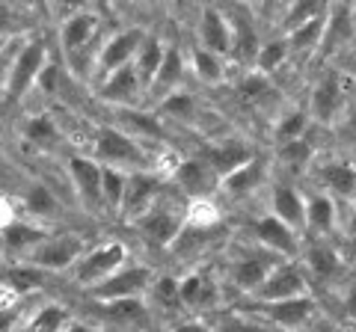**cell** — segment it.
I'll use <instances>...</instances> for the list:
<instances>
[{"instance_id":"9f6ffc18","label":"cell","mask_w":356,"mask_h":332,"mask_svg":"<svg viewBox=\"0 0 356 332\" xmlns=\"http://www.w3.org/2000/svg\"><path fill=\"white\" fill-rule=\"evenodd\" d=\"M348 238H350V247L356 249V211L350 217V223H348Z\"/></svg>"},{"instance_id":"ab89813d","label":"cell","mask_w":356,"mask_h":332,"mask_svg":"<svg viewBox=\"0 0 356 332\" xmlns=\"http://www.w3.org/2000/svg\"><path fill=\"white\" fill-rule=\"evenodd\" d=\"M306 128H309V113L306 110H285V113L276 119V125H273V137H276L280 146H285V142L303 140Z\"/></svg>"},{"instance_id":"ba28073f","label":"cell","mask_w":356,"mask_h":332,"mask_svg":"<svg viewBox=\"0 0 356 332\" xmlns=\"http://www.w3.org/2000/svg\"><path fill=\"white\" fill-rule=\"evenodd\" d=\"M312 181L336 202H356V163L350 158H324L312 169Z\"/></svg>"},{"instance_id":"b9f144b4","label":"cell","mask_w":356,"mask_h":332,"mask_svg":"<svg viewBox=\"0 0 356 332\" xmlns=\"http://www.w3.org/2000/svg\"><path fill=\"white\" fill-rule=\"evenodd\" d=\"M102 308H104V317L119 320V324H131V320L146 317V303H143V297H128V300L102 303Z\"/></svg>"},{"instance_id":"7bdbcfd3","label":"cell","mask_w":356,"mask_h":332,"mask_svg":"<svg viewBox=\"0 0 356 332\" xmlns=\"http://www.w3.org/2000/svg\"><path fill=\"white\" fill-rule=\"evenodd\" d=\"M270 90H273V83H270V77H264V74H259V72H247L241 77V83H238V98L241 101H247V104H252V101H261V98H267L270 95Z\"/></svg>"},{"instance_id":"d4e9b609","label":"cell","mask_w":356,"mask_h":332,"mask_svg":"<svg viewBox=\"0 0 356 332\" xmlns=\"http://www.w3.org/2000/svg\"><path fill=\"white\" fill-rule=\"evenodd\" d=\"M229 21H232V57H235L238 63H243V65L247 63L255 65L261 42H259V36H255L252 18L247 13H235V15H229Z\"/></svg>"},{"instance_id":"d590c367","label":"cell","mask_w":356,"mask_h":332,"mask_svg":"<svg viewBox=\"0 0 356 332\" xmlns=\"http://www.w3.org/2000/svg\"><path fill=\"white\" fill-rule=\"evenodd\" d=\"M324 21H327V13L306 21L294 30L285 33V42L291 51H312V48H321V39H324Z\"/></svg>"},{"instance_id":"ee69618b","label":"cell","mask_w":356,"mask_h":332,"mask_svg":"<svg viewBox=\"0 0 356 332\" xmlns=\"http://www.w3.org/2000/svg\"><path fill=\"white\" fill-rule=\"evenodd\" d=\"M122 119H125V125L134 131V134H143V137H161L163 128L154 113H143V110H122Z\"/></svg>"},{"instance_id":"7402d4cb","label":"cell","mask_w":356,"mask_h":332,"mask_svg":"<svg viewBox=\"0 0 356 332\" xmlns=\"http://www.w3.org/2000/svg\"><path fill=\"white\" fill-rule=\"evenodd\" d=\"M353 36H356V33H353V21H350V6H341V3L327 6L324 39H321V48H318L321 57L336 53L341 45H348Z\"/></svg>"},{"instance_id":"5bb4252c","label":"cell","mask_w":356,"mask_h":332,"mask_svg":"<svg viewBox=\"0 0 356 332\" xmlns=\"http://www.w3.org/2000/svg\"><path fill=\"white\" fill-rule=\"evenodd\" d=\"M65 166H69L72 187H74L77 199L83 202V208H89V211L104 208L102 205V172H104V166L95 158H83V154H72Z\"/></svg>"},{"instance_id":"2e32d148","label":"cell","mask_w":356,"mask_h":332,"mask_svg":"<svg viewBox=\"0 0 356 332\" xmlns=\"http://www.w3.org/2000/svg\"><path fill=\"white\" fill-rule=\"evenodd\" d=\"M199 48H205L217 57H229L232 53V21L229 15L217 6H202L199 9Z\"/></svg>"},{"instance_id":"f6af8a7d","label":"cell","mask_w":356,"mask_h":332,"mask_svg":"<svg viewBox=\"0 0 356 332\" xmlns=\"http://www.w3.org/2000/svg\"><path fill=\"white\" fill-rule=\"evenodd\" d=\"M217 208L214 202H211V196L208 199H193V202H187V226H193V229H208V226H214L217 223Z\"/></svg>"},{"instance_id":"44dd1931","label":"cell","mask_w":356,"mask_h":332,"mask_svg":"<svg viewBox=\"0 0 356 332\" xmlns=\"http://www.w3.org/2000/svg\"><path fill=\"white\" fill-rule=\"evenodd\" d=\"M336 226H339L336 199H330L321 190H312L306 196V231H312L315 238H330Z\"/></svg>"},{"instance_id":"db71d44e","label":"cell","mask_w":356,"mask_h":332,"mask_svg":"<svg viewBox=\"0 0 356 332\" xmlns=\"http://www.w3.org/2000/svg\"><path fill=\"white\" fill-rule=\"evenodd\" d=\"M9 223H15V211H13V205H9L6 199H0V231H3Z\"/></svg>"},{"instance_id":"ffe728a7","label":"cell","mask_w":356,"mask_h":332,"mask_svg":"<svg viewBox=\"0 0 356 332\" xmlns=\"http://www.w3.org/2000/svg\"><path fill=\"white\" fill-rule=\"evenodd\" d=\"M270 214L291 226L297 235L306 231V193H300L291 184H273L270 190Z\"/></svg>"},{"instance_id":"4316f807","label":"cell","mask_w":356,"mask_h":332,"mask_svg":"<svg viewBox=\"0 0 356 332\" xmlns=\"http://www.w3.org/2000/svg\"><path fill=\"white\" fill-rule=\"evenodd\" d=\"M72 324V315L69 308L60 306V303H42L39 308L21 320L18 332H63L65 326Z\"/></svg>"},{"instance_id":"681fc988","label":"cell","mask_w":356,"mask_h":332,"mask_svg":"<svg viewBox=\"0 0 356 332\" xmlns=\"http://www.w3.org/2000/svg\"><path fill=\"white\" fill-rule=\"evenodd\" d=\"M6 291V288H3ZM18 324V312L13 308V303H3L0 306V332H13Z\"/></svg>"},{"instance_id":"ac0fdd59","label":"cell","mask_w":356,"mask_h":332,"mask_svg":"<svg viewBox=\"0 0 356 332\" xmlns=\"http://www.w3.org/2000/svg\"><path fill=\"white\" fill-rule=\"evenodd\" d=\"M98 15L92 9H74L69 13L63 21H60V45L65 51V57H74V53H81L89 42L95 39L98 33Z\"/></svg>"},{"instance_id":"6da1fadb","label":"cell","mask_w":356,"mask_h":332,"mask_svg":"<svg viewBox=\"0 0 356 332\" xmlns=\"http://www.w3.org/2000/svg\"><path fill=\"white\" fill-rule=\"evenodd\" d=\"M184 226H187V202H172V199L163 196L134 223L137 235L152 249H166L184 231Z\"/></svg>"},{"instance_id":"f1b7e54d","label":"cell","mask_w":356,"mask_h":332,"mask_svg":"<svg viewBox=\"0 0 356 332\" xmlns=\"http://www.w3.org/2000/svg\"><path fill=\"white\" fill-rule=\"evenodd\" d=\"M261 181H264V160L252 158L247 166H241L238 172H232L229 179H222L217 187L229 199H243V196H250L252 190H259Z\"/></svg>"},{"instance_id":"1f68e13d","label":"cell","mask_w":356,"mask_h":332,"mask_svg":"<svg viewBox=\"0 0 356 332\" xmlns=\"http://www.w3.org/2000/svg\"><path fill=\"white\" fill-rule=\"evenodd\" d=\"M214 300V285L208 282L202 273H187L184 279H178V306L184 308H205Z\"/></svg>"},{"instance_id":"f907efd6","label":"cell","mask_w":356,"mask_h":332,"mask_svg":"<svg viewBox=\"0 0 356 332\" xmlns=\"http://www.w3.org/2000/svg\"><path fill=\"white\" fill-rule=\"evenodd\" d=\"M341 134L356 149V107H350L348 113H344V119H341Z\"/></svg>"},{"instance_id":"7a4b0ae2","label":"cell","mask_w":356,"mask_h":332,"mask_svg":"<svg viewBox=\"0 0 356 332\" xmlns=\"http://www.w3.org/2000/svg\"><path fill=\"white\" fill-rule=\"evenodd\" d=\"M44 65H48V42H44L42 36L24 42L21 51H18V57H15V63H13V69H9L6 86H3V104L6 107L18 104L21 98L30 92V86L39 81Z\"/></svg>"},{"instance_id":"6f0895ef","label":"cell","mask_w":356,"mask_h":332,"mask_svg":"<svg viewBox=\"0 0 356 332\" xmlns=\"http://www.w3.org/2000/svg\"><path fill=\"white\" fill-rule=\"evenodd\" d=\"M350 21H353V33H356V3L350 6Z\"/></svg>"},{"instance_id":"836d02e7","label":"cell","mask_w":356,"mask_h":332,"mask_svg":"<svg viewBox=\"0 0 356 332\" xmlns=\"http://www.w3.org/2000/svg\"><path fill=\"white\" fill-rule=\"evenodd\" d=\"M306 267L315 276H321V279H330V276H336L341 270V256L327 240H315L306 249Z\"/></svg>"},{"instance_id":"bcb514c9","label":"cell","mask_w":356,"mask_h":332,"mask_svg":"<svg viewBox=\"0 0 356 332\" xmlns=\"http://www.w3.org/2000/svg\"><path fill=\"white\" fill-rule=\"evenodd\" d=\"M324 13H327V6H324V3H291V6H288V13H285L282 27H285V33H288V30H294V27H300V24H306V21L318 18V15H324Z\"/></svg>"},{"instance_id":"603a6c76","label":"cell","mask_w":356,"mask_h":332,"mask_svg":"<svg viewBox=\"0 0 356 332\" xmlns=\"http://www.w3.org/2000/svg\"><path fill=\"white\" fill-rule=\"evenodd\" d=\"M146 92L140 83L137 72H134V65H125V69H119L107 77V81H102V98L110 104H122V107H131L140 101V95Z\"/></svg>"},{"instance_id":"30bf717a","label":"cell","mask_w":356,"mask_h":332,"mask_svg":"<svg viewBox=\"0 0 356 332\" xmlns=\"http://www.w3.org/2000/svg\"><path fill=\"white\" fill-rule=\"evenodd\" d=\"M318 312L315 297H294V300H280V303H255V315L267 320L270 326H280L282 332H297L306 326Z\"/></svg>"},{"instance_id":"8d00e7d4","label":"cell","mask_w":356,"mask_h":332,"mask_svg":"<svg viewBox=\"0 0 356 332\" xmlns=\"http://www.w3.org/2000/svg\"><path fill=\"white\" fill-rule=\"evenodd\" d=\"M276 160H280L288 172H306L315 163V149L309 146V140H294L276 149Z\"/></svg>"},{"instance_id":"cb8c5ba5","label":"cell","mask_w":356,"mask_h":332,"mask_svg":"<svg viewBox=\"0 0 356 332\" xmlns=\"http://www.w3.org/2000/svg\"><path fill=\"white\" fill-rule=\"evenodd\" d=\"M48 240V231L39 229L36 223H24V219H15L9 223L3 231H0V243L9 256H18V258H27L39 243Z\"/></svg>"},{"instance_id":"4dcf8cb0","label":"cell","mask_w":356,"mask_h":332,"mask_svg":"<svg viewBox=\"0 0 356 332\" xmlns=\"http://www.w3.org/2000/svg\"><path fill=\"white\" fill-rule=\"evenodd\" d=\"M24 140L30 142V146H36V149H42V151H51V149H57L60 146V140H63V134H60V128H57V122H54L48 113H36V116H30L27 122H24Z\"/></svg>"},{"instance_id":"f5cc1de1","label":"cell","mask_w":356,"mask_h":332,"mask_svg":"<svg viewBox=\"0 0 356 332\" xmlns=\"http://www.w3.org/2000/svg\"><path fill=\"white\" fill-rule=\"evenodd\" d=\"M344 315H348L350 324H356V285H350L348 294H344Z\"/></svg>"},{"instance_id":"4fadbf2b","label":"cell","mask_w":356,"mask_h":332,"mask_svg":"<svg viewBox=\"0 0 356 332\" xmlns=\"http://www.w3.org/2000/svg\"><path fill=\"white\" fill-rule=\"evenodd\" d=\"M344 110V90H341V77L339 72H324L315 81L309 92V119L321 122V125H332L336 116Z\"/></svg>"},{"instance_id":"52a82bcc","label":"cell","mask_w":356,"mask_h":332,"mask_svg":"<svg viewBox=\"0 0 356 332\" xmlns=\"http://www.w3.org/2000/svg\"><path fill=\"white\" fill-rule=\"evenodd\" d=\"M92 151H95V158L102 160V166H113V169H119V166H134V172H140L143 163H146V154L140 151L137 140L119 128L98 131L92 140Z\"/></svg>"},{"instance_id":"e575fe53","label":"cell","mask_w":356,"mask_h":332,"mask_svg":"<svg viewBox=\"0 0 356 332\" xmlns=\"http://www.w3.org/2000/svg\"><path fill=\"white\" fill-rule=\"evenodd\" d=\"M125 187H128V175L113 166H104L102 172V205L107 211H113L119 217L122 202H125Z\"/></svg>"},{"instance_id":"5b68a950","label":"cell","mask_w":356,"mask_h":332,"mask_svg":"<svg viewBox=\"0 0 356 332\" xmlns=\"http://www.w3.org/2000/svg\"><path fill=\"white\" fill-rule=\"evenodd\" d=\"M158 276L152 273V267L146 264H125L122 270H116L110 279H104L102 285L89 288V297L95 303H113V300H128V297H143L154 285Z\"/></svg>"},{"instance_id":"e0dca14e","label":"cell","mask_w":356,"mask_h":332,"mask_svg":"<svg viewBox=\"0 0 356 332\" xmlns=\"http://www.w3.org/2000/svg\"><path fill=\"white\" fill-rule=\"evenodd\" d=\"M276 267V261L270 252H243L241 258L232 261V267H229V279L235 288H241L243 294H255L259 288L264 285V279L273 273Z\"/></svg>"},{"instance_id":"11a10c76","label":"cell","mask_w":356,"mask_h":332,"mask_svg":"<svg viewBox=\"0 0 356 332\" xmlns=\"http://www.w3.org/2000/svg\"><path fill=\"white\" fill-rule=\"evenodd\" d=\"M63 332H95L92 326H89V324H81V320H72V324L69 326H65Z\"/></svg>"},{"instance_id":"7c38bea8","label":"cell","mask_w":356,"mask_h":332,"mask_svg":"<svg viewBox=\"0 0 356 332\" xmlns=\"http://www.w3.org/2000/svg\"><path fill=\"white\" fill-rule=\"evenodd\" d=\"M161 190H163V181L161 175L154 172H128V187H125V202H122V211L119 217L128 219V223H137V219L149 211V208L161 199Z\"/></svg>"},{"instance_id":"277c9868","label":"cell","mask_w":356,"mask_h":332,"mask_svg":"<svg viewBox=\"0 0 356 332\" xmlns=\"http://www.w3.org/2000/svg\"><path fill=\"white\" fill-rule=\"evenodd\" d=\"M128 264V247L119 240L102 243L95 249H86V256L74 264V282L83 285L86 291L95 285H102L104 279H110L116 270H122Z\"/></svg>"},{"instance_id":"f35d334b","label":"cell","mask_w":356,"mask_h":332,"mask_svg":"<svg viewBox=\"0 0 356 332\" xmlns=\"http://www.w3.org/2000/svg\"><path fill=\"white\" fill-rule=\"evenodd\" d=\"M191 65H193V74H196L205 86L222 83L226 65H222V57H217V53H211V51H205V48H196V51L191 53Z\"/></svg>"},{"instance_id":"816d5d0a","label":"cell","mask_w":356,"mask_h":332,"mask_svg":"<svg viewBox=\"0 0 356 332\" xmlns=\"http://www.w3.org/2000/svg\"><path fill=\"white\" fill-rule=\"evenodd\" d=\"M170 332H217V329L202 324V320H178Z\"/></svg>"},{"instance_id":"9c48e42d","label":"cell","mask_w":356,"mask_h":332,"mask_svg":"<svg viewBox=\"0 0 356 332\" xmlns=\"http://www.w3.org/2000/svg\"><path fill=\"white\" fill-rule=\"evenodd\" d=\"M309 294V279L303 267H297L294 261L276 264L273 273L264 279V285L252 294V303H280V300H294V297Z\"/></svg>"},{"instance_id":"74e56055","label":"cell","mask_w":356,"mask_h":332,"mask_svg":"<svg viewBox=\"0 0 356 332\" xmlns=\"http://www.w3.org/2000/svg\"><path fill=\"white\" fill-rule=\"evenodd\" d=\"M288 53H291V48H288L285 36L270 39V42H261L259 57H255V72L264 74V77H270L276 69H282V65H285Z\"/></svg>"},{"instance_id":"f546056e","label":"cell","mask_w":356,"mask_h":332,"mask_svg":"<svg viewBox=\"0 0 356 332\" xmlns=\"http://www.w3.org/2000/svg\"><path fill=\"white\" fill-rule=\"evenodd\" d=\"M21 202H24V211L30 217H36V219H54L63 211L57 193H54L48 184H42V181H33L24 190V199H21Z\"/></svg>"},{"instance_id":"d6a6232c","label":"cell","mask_w":356,"mask_h":332,"mask_svg":"<svg viewBox=\"0 0 356 332\" xmlns=\"http://www.w3.org/2000/svg\"><path fill=\"white\" fill-rule=\"evenodd\" d=\"M0 279H3V288L13 297H27L33 291H39V288L44 285V273L39 267H33V264H24L21 261L18 267L0 273Z\"/></svg>"},{"instance_id":"7dc6e473","label":"cell","mask_w":356,"mask_h":332,"mask_svg":"<svg viewBox=\"0 0 356 332\" xmlns=\"http://www.w3.org/2000/svg\"><path fill=\"white\" fill-rule=\"evenodd\" d=\"M152 291L163 306H178V279L175 276H158L152 285Z\"/></svg>"},{"instance_id":"9a60e30c","label":"cell","mask_w":356,"mask_h":332,"mask_svg":"<svg viewBox=\"0 0 356 332\" xmlns=\"http://www.w3.org/2000/svg\"><path fill=\"white\" fill-rule=\"evenodd\" d=\"M252 235L259 240V247L270 256H282V258H297L300 256V240L297 231L291 226H285L282 219H276L273 214H264L261 219H255Z\"/></svg>"},{"instance_id":"60d3db41","label":"cell","mask_w":356,"mask_h":332,"mask_svg":"<svg viewBox=\"0 0 356 332\" xmlns=\"http://www.w3.org/2000/svg\"><path fill=\"white\" fill-rule=\"evenodd\" d=\"M158 110H161L163 116H172L178 122H187V119L196 116V98L187 92V90H175V92H170L166 98H161Z\"/></svg>"},{"instance_id":"3957f363","label":"cell","mask_w":356,"mask_h":332,"mask_svg":"<svg viewBox=\"0 0 356 332\" xmlns=\"http://www.w3.org/2000/svg\"><path fill=\"white\" fill-rule=\"evenodd\" d=\"M83 256H86V240L74 235V231H63V235H48V240L39 243L24 258V264H33L42 273H54L74 267Z\"/></svg>"},{"instance_id":"83f0119b","label":"cell","mask_w":356,"mask_h":332,"mask_svg":"<svg viewBox=\"0 0 356 332\" xmlns=\"http://www.w3.org/2000/svg\"><path fill=\"white\" fill-rule=\"evenodd\" d=\"M181 77H184V53H181V48H178V45H166L163 63H161L158 74H154V83H152L149 92L158 95V98H166L170 92L178 90Z\"/></svg>"},{"instance_id":"8992f818","label":"cell","mask_w":356,"mask_h":332,"mask_svg":"<svg viewBox=\"0 0 356 332\" xmlns=\"http://www.w3.org/2000/svg\"><path fill=\"white\" fill-rule=\"evenodd\" d=\"M149 30L143 27H128V30H119L113 33L102 48L95 51V65H92V74L102 77V81H107L113 72L125 69V65L134 63V57H137V51L143 45V39H146Z\"/></svg>"},{"instance_id":"8fae6325","label":"cell","mask_w":356,"mask_h":332,"mask_svg":"<svg viewBox=\"0 0 356 332\" xmlns=\"http://www.w3.org/2000/svg\"><path fill=\"white\" fill-rule=\"evenodd\" d=\"M252 158H255V151H252L250 142L235 140V137L220 140V142H208V146L202 149V154H199V160L214 172L217 181L229 179L232 172H238L241 166H247Z\"/></svg>"},{"instance_id":"484cf974","label":"cell","mask_w":356,"mask_h":332,"mask_svg":"<svg viewBox=\"0 0 356 332\" xmlns=\"http://www.w3.org/2000/svg\"><path fill=\"white\" fill-rule=\"evenodd\" d=\"M163 53H166V45H163V39L158 36V33H146V39H143V45L137 51V57H134V72H137L140 77V83H143V90H152V83H154V74H158L161 69V63H163Z\"/></svg>"},{"instance_id":"c3c4849f","label":"cell","mask_w":356,"mask_h":332,"mask_svg":"<svg viewBox=\"0 0 356 332\" xmlns=\"http://www.w3.org/2000/svg\"><path fill=\"white\" fill-rule=\"evenodd\" d=\"M60 77H63V69H60L57 63H51V60H48V65H44L42 74H39L36 86H39L42 92H48V95H51V92H57V90H60Z\"/></svg>"},{"instance_id":"d6986e66","label":"cell","mask_w":356,"mask_h":332,"mask_svg":"<svg viewBox=\"0 0 356 332\" xmlns=\"http://www.w3.org/2000/svg\"><path fill=\"white\" fill-rule=\"evenodd\" d=\"M172 181H175L178 190L187 196V202H193V199H208L211 190H214V187L220 184V181L214 179V172H211L199 158H184V160H178L175 169H172Z\"/></svg>"}]
</instances>
